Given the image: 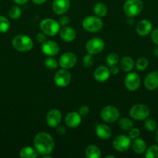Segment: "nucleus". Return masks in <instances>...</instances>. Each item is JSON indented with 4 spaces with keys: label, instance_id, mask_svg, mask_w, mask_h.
Wrapping results in <instances>:
<instances>
[{
    "label": "nucleus",
    "instance_id": "30",
    "mask_svg": "<svg viewBox=\"0 0 158 158\" xmlns=\"http://www.w3.org/2000/svg\"><path fill=\"white\" fill-rule=\"evenodd\" d=\"M119 56L115 52H111L106 57V63L108 66H112L119 63Z\"/></svg>",
    "mask_w": 158,
    "mask_h": 158
},
{
    "label": "nucleus",
    "instance_id": "5",
    "mask_svg": "<svg viewBox=\"0 0 158 158\" xmlns=\"http://www.w3.org/2000/svg\"><path fill=\"white\" fill-rule=\"evenodd\" d=\"M82 26L88 32H97L101 30L103 26V23L100 17L90 15L84 19Z\"/></svg>",
    "mask_w": 158,
    "mask_h": 158
},
{
    "label": "nucleus",
    "instance_id": "16",
    "mask_svg": "<svg viewBox=\"0 0 158 158\" xmlns=\"http://www.w3.org/2000/svg\"><path fill=\"white\" fill-rule=\"evenodd\" d=\"M153 29V25L151 22L148 19L140 20L137 23L136 27V31L137 34L140 36H146L148 35Z\"/></svg>",
    "mask_w": 158,
    "mask_h": 158
},
{
    "label": "nucleus",
    "instance_id": "15",
    "mask_svg": "<svg viewBox=\"0 0 158 158\" xmlns=\"http://www.w3.org/2000/svg\"><path fill=\"white\" fill-rule=\"evenodd\" d=\"M70 8V0H54L52 9L57 15H64Z\"/></svg>",
    "mask_w": 158,
    "mask_h": 158
},
{
    "label": "nucleus",
    "instance_id": "28",
    "mask_svg": "<svg viewBox=\"0 0 158 158\" xmlns=\"http://www.w3.org/2000/svg\"><path fill=\"white\" fill-rule=\"evenodd\" d=\"M145 157L147 158H158V146L152 145L146 150Z\"/></svg>",
    "mask_w": 158,
    "mask_h": 158
},
{
    "label": "nucleus",
    "instance_id": "4",
    "mask_svg": "<svg viewBox=\"0 0 158 158\" xmlns=\"http://www.w3.org/2000/svg\"><path fill=\"white\" fill-rule=\"evenodd\" d=\"M143 8L141 0H126L124 3L123 10L128 17H135L141 13Z\"/></svg>",
    "mask_w": 158,
    "mask_h": 158
},
{
    "label": "nucleus",
    "instance_id": "13",
    "mask_svg": "<svg viewBox=\"0 0 158 158\" xmlns=\"http://www.w3.org/2000/svg\"><path fill=\"white\" fill-rule=\"evenodd\" d=\"M41 50L47 56H54L58 54L60 51L59 45L53 40H46L42 43Z\"/></svg>",
    "mask_w": 158,
    "mask_h": 158
},
{
    "label": "nucleus",
    "instance_id": "11",
    "mask_svg": "<svg viewBox=\"0 0 158 158\" xmlns=\"http://www.w3.org/2000/svg\"><path fill=\"white\" fill-rule=\"evenodd\" d=\"M77 63V57L75 54L71 52H67L62 54L59 59V65L63 69H71Z\"/></svg>",
    "mask_w": 158,
    "mask_h": 158
},
{
    "label": "nucleus",
    "instance_id": "39",
    "mask_svg": "<svg viewBox=\"0 0 158 158\" xmlns=\"http://www.w3.org/2000/svg\"><path fill=\"white\" fill-rule=\"evenodd\" d=\"M78 113L81 117H85V116H87L89 113V108L87 106H81L78 109Z\"/></svg>",
    "mask_w": 158,
    "mask_h": 158
},
{
    "label": "nucleus",
    "instance_id": "7",
    "mask_svg": "<svg viewBox=\"0 0 158 158\" xmlns=\"http://www.w3.org/2000/svg\"><path fill=\"white\" fill-rule=\"evenodd\" d=\"M101 117L106 123H112L119 117V111L116 106H106L101 111Z\"/></svg>",
    "mask_w": 158,
    "mask_h": 158
},
{
    "label": "nucleus",
    "instance_id": "2",
    "mask_svg": "<svg viewBox=\"0 0 158 158\" xmlns=\"http://www.w3.org/2000/svg\"><path fill=\"white\" fill-rule=\"evenodd\" d=\"M12 46L20 52H28L33 46V42L30 37L26 35H18L12 40Z\"/></svg>",
    "mask_w": 158,
    "mask_h": 158
},
{
    "label": "nucleus",
    "instance_id": "27",
    "mask_svg": "<svg viewBox=\"0 0 158 158\" xmlns=\"http://www.w3.org/2000/svg\"><path fill=\"white\" fill-rule=\"evenodd\" d=\"M119 127L122 131H130L133 127V123L131 120L126 117H123L119 120Z\"/></svg>",
    "mask_w": 158,
    "mask_h": 158
},
{
    "label": "nucleus",
    "instance_id": "41",
    "mask_svg": "<svg viewBox=\"0 0 158 158\" xmlns=\"http://www.w3.org/2000/svg\"><path fill=\"white\" fill-rule=\"evenodd\" d=\"M110 73L113 74V75H116L119 73V68L116 65H114L112 66H110Z\"/></svg>",
    "mask_w": 158,
    "mask_h": 158
},
{
    "label": "nucleus",
    "instance_id": "14",
    "mask_svg": "<svg viewBox=\"0 0 158 158\" xmlns=\"http://www.w3.org/2000/svg\"><path fill=\"white\" fill-rule=\"evenodd\" d=\"M61 113L57 109H52L47 113L46 117V121L48 126L50 127H57L61 121Z\"/></svg>",
    "mask_w": 158,
    "mask_h": 158
},
{
    "label": "nucleus",
    "instance_id": "43",
    "mask_svg": "<svg viewBox=\"0 0 158 158\" xmlns=\"http://www.w3.org/2000/svg\"><path fill=\"white\" fill-rule=\"evenodd\" d=\"M14 2H15L16 4H19V5H24L26 4V2H27L29 0H13Z\"/></svg>",
    "mask_w": 158,
    "mask_h": 158
},
{
    "label": "nucleus",
    "instance_id": "37",
    "mask_svg": "<svg viewBox=\"0 0 158 158\" xmlns=\"http://www.w3.org/2000/svg\"><path fill=\"white\" fill-rule=\"evenodd\" d=\"M58 23H59V24L62 26H68L70 23L69 17L66 16V15H62V16H60V19H59Z\"/></svg>",
    "mask_w": 158,
    "mask_h": 158
},
{
    "label": "nucleus",
    "instance_id": "45",
    "mask_svg": "<svg viewBox=\"0 0 158 158\" xmlns=\"http://www.w3.org/2000/svg\"><path fill=\"white\" fill-rule=\"evenodd\" d=\"M153 55L156 57H158V46L153 49Z\"/></svg>",
    "mask_w": 158,
    "mask_h": 158
},
{
    "label": "nucleus",
    "instance_id": "17",
    "mask_svg": "<svg viewBox=\"0 0 158 158\" xmlns=\"http://www.w3.org/2000/svg\"><path fill=\"white\" fill-rule=\"evenodd\" d=\"M145 87L149 90H154L158 88V71H153L146 77L144 80Z\"/></svg>",
    "mask_w": 158,
    "mask_h": 158
},
{
    "label": "nucleus",
    "instance_id": "8",
    "mask_svg": "<svg viewBox=\"0 0 158 158\" xmlns=\"http://www.w3.org/2000/svg\"><path fill=\"white\" fill-rule=\"evenodd\" d=\"M104 47H105V43L103 40L99 37H94L89 40L87 42L85 46L87 52L91 55H96L101 52L104 49Z\"/></svg>",
    "mask_w": 158,
    "mask_h": 158
},
{
    "label": "nucleus",
    "instance_id": "20",
    "mask_svg": "<svg viewBox=\"0 0 158 158\" xmlns=\"http://www.w3.org/2000/svg\"><path fill=\"white\" fill-rule=\"evenodd\" d=\"M110 70L107 66H100L96 68L94 72V77L96 81L105 82L109 78Z\"/></svg>",
    "mask_w": 158,
    "mask_h": 158
},
{
    "label": "nucleus",
    "instance_id": "18",
    "mask_svg": "<svg viewBox=\"0 0 158 158\" xmlns=\"http://www.w3.org/2000/svg\"><path fill=\"white\" fill-rule=\"evenodd\" d=\"M81 123V116L77 112H71L65 117V123L70 128H76Z\"/></svg>",
    "mask_w": 158,
    "mask_h": 158
},
{
    "label": "nucleus",
    "instance_id": "42",
    "mask_svg": "<svg viewBox=\"0 0 158 158\" xmlns=\"http://www.w3.org/2000/svg\"><path fill=\"white\" fill-rule=\"evenodd\" d=\"M65 131H66V130H65L64 127L59 126V125L57 127V132L59 135H64L65 134Z\"/></svg>",
    "mask_w": 158,
    "mask_h": 158
},
{
    "label": "nucleus",
    "instance_id": "19",
    "mask_svg": "<svg viewBox=\"0 0 158 158\" xmlns=\"http://www.w3.org/2000/svg\"><path fill=\"white\" fill-rule=\"evenodd\" d=\"M60 37L62 40H64L66 43H71L74 41L76 37V32L73 28L70 26H64L59 31Z\"/></svg>",
    "mask_w": 158,
    "mask_h": 158
},
{
    "label": "nucleus",
    "instance_id": "1",
    "mask_svg": "<svg viewBox=\"0 0 158 158\" xmlns=\"http://www.w3.org/2000/svg\"><path fill=\"white\" fill-rule=\"evenodd\" d=\"M33 143L37 153L43 156L51 154L55 144L53 137L46 132L38 133L34 138Z\"/></svg>",
    "mask_w": 158,
    "mask_h": 158
},
{
    "label": "nucleus",
    "instance_id": "22",
    "mask_svg": "<svg viewBox=\"0 0 158 158\" xmlns=\"http://www.w3.org/2000/svg\"><path fill=\"white\" fill-rule=\"evenodd\" d=\"M131 147L133 151L137 154H143L147 150V143L143 139L140 138L134 139L131 143Z\"/></svg>",
    "mask_w": 158,
    "mask_h": 158
},
{
    "label": "nucleus",
    "instance_id": "12",
    "mask_svg": "<svg viewBox=\"0 0 158 158\" xmlns=\"http://www.w3.org/2000/svg\"><path fill=\"white\" fill-rule=\"evenodd\" d=\"M125 86L130 91H136L140 86V77L136 73H129L125 79Z\"/></svg>",
    "mask_w": 158,
    "mask_h": 158
},
{
    "label": "nucleus",
    "instance_id": "36",
    "mask_svg": "<svg viewBox=\"0 0 158 158\" xmlns=\"http://www.w3.org/2000/svg\"><path fill=\"white\" fill-rule=\"evenodd\" d=\"M139 134H140V132H139V129H137V128H133V127L129 131V136L130 139H133V140H134V139L138 138V137L139 136Z\"/></svg>",
    "mask_w": 158,
    "mask_h": 158
},
{
    "label": "nucleus",
    "instance_id": "9",
    "mask_svg": "<svg viewBox=\"0 0 158 158\" xmlns=\"http://www.w3.org/2000/svg\"><path fill=\"white\" fill-rule=\"evenodd\" d=\"M113 148L119 152H125L131 147V139L125 135H119L112 142Z\"/></svg>",
    "mask_w": 158,
    "mask_h": 158
},
{
    "label": "nucleus",
    "instance_id": "25",
    "mask_svg": "<svg viewBox=\"0 0 158 158\" xmlns=\"http://www.w3.org/2000/svg\"><path fill=\"white\" fill-rule=\"evenodd\" d=\"M20 156L22 158H36L37 157V151L30 147H24L20 151Z\"/></svg>",
    "mask_w": 158,
    "mask_h": 158
},
{
    "label": "nucleus",
    "instance_id": "35",
    "mask_svg": "<svg viewBox=\"0 0 158 158\" xmlns=\"http://www.w3.org/2000/svg\"><path fill=\"white\" fill-rule=\"evenodd\" d=\"M83 64L85 67L89 68L91 67L94 64V58H93V55L91 54H87L86 56H85L83 59Z\"/></svg>",
    "mask_w": 158,
    "mask_h": 158
},
{
    "label": "nucleus",
    "instance_id": "3",
    "mask_svg": "<svg viewBox=\"0 0 158 158\" xmlns=\"http://www.w3.org/2000/svg\"><path fill=\"white\" fill-rule=\"evenodd\" d=\"M60 25L53 19H44L40 23V29L41 32L49 36H54L60 31Z\"/></svg>",
    "mask_w": 158,
    "mask_h": 158
},
{
    "label": "nucleus",
    "instance_id": "34",
    "mask_svg": "<svg viewBox=\"0 0 158 158\" xmlns=\"http://www.w3.org/2000/svg\"><path fill=\"white\" fill-rule=\"evenodd\" d=\"M59 63L55 60V59L50 57V58H46L44 61V65L46 68L50 69H54L58 66Z\"/></svg>",
    "mask_w": 158,
    "mask_h": 158
},
{
    "label": "nucleus",
    "instance_id": "44",
    "mask_svg": "<svg viewBox=\"0 0 158 158\" xmlns=\"http://www.w3.org/2000/svg\"><path fill=\"white\" fill-rule=\"evenodd\" d=\"M32 1L35 4L40 5V4H43V3H44L46 0H32Z\"/></svg>",
    "mask_w": 158,
    "mask_h": 158
},
{
    "label": "nucleus",
    "instance_id": "24",
    "mask_svg": "<svg viewBox=\"0 0 158 158\" xmlns=\"http://www.w3.org/2000/svg\"><path fill=\"white\" fill-rule=\"evenodd\" d=\"M121 68L124 72H130L134 66V61L129 56H125L120 61Z\"/></svg>",
    "mask_w": 158,
    "mask_h": 158
},
{
    "label": "nucleus",
    "instance_id": "33",
    "mask_svg": "<svg viewBox=\"0 0 158 158\" xmlns=\"http://www.w3.org/2000/svg\"><path fill=\"white\" fill-rule=\"evenodd\" d=\"M144 127H145L146 130L153 132L156 129V123L153 119H146L145 123H144Z\"/></svg>",
    "mask_w": 158,
    "mask_h": 158
},
{
    "label": "nucleus",
    "instance_id": "38",
    "mask_svg": "<svg viewBox=\"0 0 158 158\" xmlns=\"http://www.w3.org/2000/svg\"><path fill=\"white\" fill-rule=\"evenodd\" d=\"M36 38H37V41L40 43H41V44L47 40V39H46V35L43 33V32H38V33L37 34V35H36Z\"/></svg>",
    "mask_w": 158,
    "mask_h": 158
},
{
    "label": "nucleus",
    "instance_id": "21",
    "mask_svg": "<svg viewBox=\"0 0 158 158\" xmlns=\"http://www.w3.org/2000/svg\"><path fill=\"white\" fill-rule=\"evenodd\" d=\"M95 134L102 140H108L112 137V130L105 124H99L95 128Z\"/></svg>",
    "mask_w": 158,
    "mask_h": 158
},
{
    "label": "nucleus",
    "instance_id": "31",
    "mask_svg": "<svg viewBox=\"0 0 158 158\" xmlns=\"http://www.w3.org/2000/svg\"><path fill=\"white\" fill-rule=\"evenodd\" d=\"M149 65L148 60L144 57H141V58L138 59L136 63V67L138 70L143 71L147 68Z\"/></svg>",
    "mask_w": 158,
    "mask_h": 158
},
{
    "label": "nucleus",
    "instance_id": "32",
    "mask_svg": "<svg viewBox=\"0 0 158 158\" xmlns=\"http://www.w3.org/2000/svg\"><path fill=\"white\" fill-rule=\"evenodd\" d=\"M22 15V10L18 6H12L9 11V15L12 19H17Z\"/></svg>",
    "mask_w": 158,
    "mask_h": 158
},
{
    "label": "nucleus",
    "instance_id": "23",
    "mask_svg": "<svg viewBox=\"0 0 158 158\" xmlns=\"http://www.w3.org/2000/svg\"><path fill=\"white\" fill-rule=\"evenodd\" d=\"M101 151L95 145H89L85 149V156L88 158L101 157Z\"/></svg>",
    "mask_w": 158,
    "mask_h": 158
},
{
    "label": "nucleus",
    "instance_id": "40",
    "mask_svg": "<svg viewBox=\"0 0 158 158\" xmlns=\"http://www.w3.org/2000/svg\"><path fill=\"white\" fill-rule=\"evenodd\" d=\"M151 40L153 43L158 46V29H155L151 32Z\"/></svg>",
    "mask_w": 158,
    "mask_h": 158
},
{
    "label": "nucleus",
    "instance_id": "47",
    "mask_svg": "<svg viewBox=\"0 0 158 158\" xmlns=\"http://www.w3.org/2000/svg\"><path fill=\"white\" fill-rule=\"evenodd\" d=\"M106 157V158H114L115 157H114V156H112V155H108V156H106V157Z\"/></svg>",
    "mask_w": 158,
    "mask_h": 158
},
{
    "label": "nucleus",
    "instance_id": "26",
    "mask_svg": "<svg viewBox=\"0 0 158 158\" xmlns=\"http://www.w3.org/2000/svg\"><path fill=\"white\" fill-rule=\"evenodd\" d=\"M106 6L102 2H98L94 5V12L97 16L99 17H104L107 14Z\"/></svg>",
    "mask_w": 158,
    "mask_h": 158
},
{
    "label": "nucleus",
    "instance_id": "6",
    "mask_svg": "<svg viewBox=\"0 0 158 158\" xmlns=\"http://www.w3.org/2000/svg\"><path fill=\"white\" fill-rule=\"evenodd\" d=\"M130 117L136 120H146L150 115V109L143 104H136L129 110Z\"/></svg>",
    "mask_w": 158,
    "mask_h": 158
},
{
    "label": "nucleus",
    "instance_id": "46",
    "mask_svg": "<svg viewBox=\"0 0 158 158\" xmlns=\"http://www.w3.org/2000/svg\"><path fill=\"white\" fill-rule=\"evenodd\" d=\"M155 139H156V141L158 143V129L157 131H156V134H155Z\"/></svg>",
    "mask_w": 158,
    "mask_h": 158
},
{
    "label": "nucleus",
    "instance_id": "29",
    "mask_svg": "<svg viewBox=\"0 0 158 158\" xmlns=\"http://www.w3.org/2000/svg\"><path fill=\"white\" fill-rule=\"evenodd\" d=\"M10 28L9 19L3 15H0V32H6Z\"/></svg>",
    "mask_w": 158,
    "mask_h": 158
},
{
    "label": "nucleus",
    "instance_id": "10",
    "mask_svg": "<svg viewBox=\"0 0 158 158\" xmlns=\"http://www.w3.org/2000/svg\"><path fill=\"white\" fill-rule=\"evenodd\" d=\"M54 83L57 86L60 87H66L71 82V73L66 69H62L57 71L54 75Z\"/></svg>",
    "mask_w": 158,
    "mask_h": 158
}]
</instances>
